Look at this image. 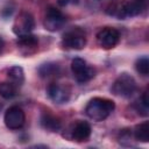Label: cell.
I'll use <instances>...</instances> for the list:
<instances>
[{
	"instance_id": "1",
	"label": "cell",
	"mask_w": 149,
	"mask_h": 149,
	"mask_svg": "<svg viewBox=\"0 0 149 149\" xmlns=\"http://www.w3.org/2000/svg\"><path fill=\"white\" fill-rule=\"evenodd\" d=\"M114 108H115V104L113 100L107 98L95 97L87 102L85 107V113L91 120L99 122L107 119L109 114L114 111Z\"/></svg>"
},
{
	"instance_id": "2",
	"label": "cell",
	"mask_w": 149,
	"mask_h": 149,
	"mask_svg": "<svg viewBox=\"0 0 149 149\" xmlns=\"http://www.w3.org/2000/svg\"><path fill=\"white\" fill-rule=\"evenodd\" d=\"M137 88L136 81L133 76L128 73L120 74L112 84L111 92L120 98H130Z\"/></svg>"
},
{
	"instance_id": "3",
	"label": "cell",
	"mask_w": 149,
	"mask_h": 149,
	"mask_svg": "<svg viewBox=\"0 0 149 149\" xmlns=\"http://www.w3.org/2000/svg\"><path fill=\"white\" fill-rule=\"evenodd\" d=\"M62 45L66 49L81 50L86 45V35L85 31L78 27H74L68 30L62 38Z\"/></svg>"
},
{
	"instance_id": "4",
	"label": "cell",
	"mask_w": 149,
	"mask_h": 149,
	"mask_svg": "<svg viewBox=\"0 0 149 149\" xmlns=\"http://www.w3.org/2000/svg\"><path fill=\"white\" fill-rule=\"evenodd\" d=\"M71 71L78 83H86L94 77V69L87 65V63L83 58H74L71 62Z\"/></svg>"
},
{
	"instance_id": "5",
	"label": "cell",
	"mask_w": 149,
	"mask_h": 149,
	"mask_svg": "<svg viewBox=\"0 0 149 149\" xmlns=\"http://www.w3.org/2000/svg\"><path fill=\"white\" fill-rule=\"evenodd\" d=\"M34 28H35V19L31 15V13L27 10H22L17 15L13 24V31L17 36L23 34H30Z\"/></svg>"
},
{
	"instance_id": "6",
	"label": "cell",
	"mask_w": 149,
	"mask_h": 149,
	"mask_svg": "<svg viewBox=\"0 0 149 149\" xmlns=\"http://www.w3.org/2000/svg\"><path fill=\"white\" fill-rule=\"evenodd\" d=\"M97 41L101 48L112 49L119 43L120 34L113 27H104L97 33Z\"/></svg>"
},
{
	"instance_id": "7",
	"label": "cell",
	"mask_w": 149,
	"mask_h": 149,
	"mask_svg": "<svg viewBox=\"0 0 149 149\" xmlns=\"http://www.w3.org/2000/svg\"><path fill=\"white\" fill-rule=\"evenodd\" d=\"M3 121L7 128L9 129H13V130L20 129L23 127L24 121H26L24 112L19 106H12L6 111L3 115Z\"/></svg>"
},
{
	"instance_id": "8",
	"label": "cell",
	"mask_w": 149,
	"mask_h": 149,
	"mask_svg": "<svg viewBox=\"0 0 149 149\" xmlns=\"http://www.w3.org/2000/svg\"><path fill=\"white\" fill-rule=\"evenodd\" d=\"M65 23V16L63 15V13L56 8V7H49L45 12V16H44V28L49 31H56L59 30Z\"/></svg>"
},
{
	"instance_id": "9",
	"label": "cell",
	"mask_w": 149,
	"mask_h": 149,
	"mask_svg": "<svg viewBox=\"0 0 149 149\" xmlns=\"http://www.w3.org/2000/svg\"><path fill=\"white\" fill-rule=\"evenodd\" d=\"M16 43L23 55H30V54L35 52V50L37 49L38 40L33 34H23V35L17 36Z\"/></svg>"
},
{
	"instance_id": "10",
	"label": "cell",
	"mask_w": 149,
	"mask_h": 149,
	"mask_svg": "<svg viewBox=\"0 0 149 149\" xmlns=\"http://www.w3.org/2000/svg\"><path fill=\"white\" fill-rule=\"evenodd\" d=\"M47 93L55 104H65L70 99V93L57 83L49 84L47 87Z\"/></svg>"
},
{
	"instance_id": "11",
	"label": "cell",
	"mask_w": 149,
	"mask_h": 149,
	"mask_svg": "<svg viewBox=\"0 0 149 149\" xmlns=\"http://www.w3.org/2000/svg\"><path fill=\"white\" fill-rule=\"evenodd\" d=\"M91 126L86 121H77L71 129V139L77 142L86 141L91 135Z\"/></svg>"
},
{
	"instance_id": "12",
	"label": "cell",
	"mask_w": 149,
	"mask_h": 149,
	"mask_svg": "<svg viewBox=\"0 0 149 149\" xmlns=\"http://www.w3.org/2000/svg\"><path fill=\"white\" fill-rule=\"evenodd\" d=\"M148 0H128L125 1V16H136L140 15L147 8Z\"/></svg>"
},
{
	"instance_id": "13",
	"label": "cell",
	"mask_w": 149,
	"mask_h": 149,
	"mask_svg": "<svg viewBox=\"0 0 149 149\" xmlns=\"http://www.w3.org/2000/svg\"><path fill=\"white\" fill-rule=\"evenodd\" d=\"M40 122H41V126L49 130V132H58L62 127V122L61 120L52 115L51 113H48V112H44L42 115H41V119H40Z\"/></svg>"
},
{
	"instance_id": "14",
	"label": "cell",
	"mask_w": 149,
	"mask_h": 149,
	"mask_svg": "<svg viewBox=\"0 0 149 149\" xmlns=\"http://www.w3.org/2000/svg\"><path fill=\"white\" fill-rule=\"evenodd\" d=\"M37 72L40 74V77H42V78H50V77H55L61 73V66L57 63L48 62V63L42 64L37 69Z\"/></svg>"
},
{
	"instance_id": "15",
	"label": "cell",
	"mask_w": 149,
	"mask_h": 149,
	"mask_svg": "<svg viewBox=\"0 0 149 149\" xmlns=\"http://www.w3.org/2000/svg\"><path fill=\"white\" fill-rule=\"evenodd\" d=\"M7 77L10 83H13L16 87H20L24 81V72L21 66H12L7 71Z\"/></svg>"
},
{
	"instance_id": "16",
	"label": "cell",
	"mask_w": 149,
	"mask_h": 149,
	"mask_svg": "<svg viewBox=\"0 0 149 149\" xmlns=\"http://www.w3.org/2000/svg\"><path fill=\"white\" fill-rule=\"evenodd\" d=\"M134 137L136 141L140 142H149V122L144 121L140 125H137L134 129Z\"/></svg>"
},
{
	"instance_id": "17",
	"label": "cell",
	"mask_w": 149,
	"mask_h": 149,
	"mask_svg": "<svg viewBox=\"0 0 149 149\" xmlns=\"http://www.w3.org/2000/svg\"><path fill=\"white\" fill-rule=\"evenodd\" d=\"M17 94V87L8 81H1L0 83V95L3 99H12Z\"/></svg>"
},
{
	"instance_id": "18",
	"label": "cell",
	"mask_w": 149,
	"mask_h": 149,
	"mask_svg": "<svg viewBox=\"0 0 149 149\" xmlns=\"http://www.w3.org/2000/svg\"><path fill=\"white\" fill-rule=\"evenodd\" d=\"M135 108L139 112V114L147 116L148 115V108H149V99H148V91L146 90L142 95L139 98V100L135 102Z\"/></svg>"
},
{
	"instance_id": "19",
	"label": "cell",
	"mask_w": 149,
	"mask_h": 149,
	"mask_svg": "<svg viewBox=\"0 0 149 149\" xmlns=\"http://www.w3.org/2000/svg\"><path fill=\"white\" fill-rule=\"evenodd\" d=\"M135 69L140 74L148 76V73H149V59H148V57L144 56V57L139 58L135 63Z\"/></svg>"
},
{
	"instance_id": "20",
	"label": "cell",
	"mask_w": 149,
	"mask_h": 149,
	"mask_svg": "<svg viewBox=\"0 0 149 149\" xmlns=\"http://www.w3.org/2000/svg\"><path fill=\"white\" fill-rule=\"evenodd\" d=\"M69 2H70V0H57V3H58L59 6H62V7L66 6Z\"/></svg>"
},
{
	"instance_id": "21",
	"label": "cell",
	"mask_w": 149,
	"mask_h": 149,
	"mask_svg": "<svg viewBox=\"0 0 149 149\" xmlns=\"http://www.w3.org/2000/svg\"><path fill=\"white\" fill-rule=\"evenodd\" d=\"M3 47H5V42H3V38L0 36V54L2 52V50H3Z\"/></svg>"
},
{
	"instance_id": "22",
	"label": "cell",
	"mask_w": 149,
	"mask_h": 149,
	"mask_svg": "<svg viewBox=\"0 0 149 149\" xmlns=\"http://www.w3.org/2000/svg\"><path fill=\"white\" fill-rule=\"evenodd\" d=\"M71 2H73V3H78L79 2V0H70Z\"/></svg>"
}]
</instances>
